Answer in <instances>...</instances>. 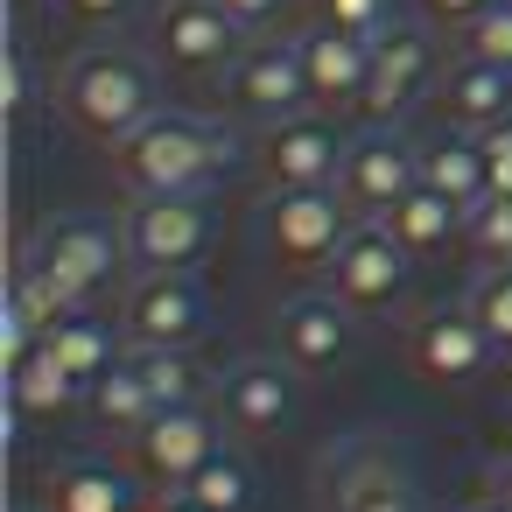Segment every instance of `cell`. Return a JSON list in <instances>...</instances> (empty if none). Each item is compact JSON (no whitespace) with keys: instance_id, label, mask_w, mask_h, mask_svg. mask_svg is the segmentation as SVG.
Segmentation results:
<instances>
[{"instance_id":"cell-1","label":"cell","mask_w":512,"mask_h":512,"mask_svg":"<svg viewBox=\"0 0 512 512\" xmlns=\"http://www.w3.org/2000/svg\"><path fill=\"white\" fill-rule=\"evenodd\" d=\"M57 106H64V120H71L78 134L120 148L134 127H148V120L162 113V78H155V64H148L141 50H127V43H92V50H78V57L57 71Z\"/></svg>"},{"instance_id":"cell-2","label":"cell","mask_w":512,"mask_h":512,"mask_svg":"<svg viewBox=\"0 0 512 512\" xmlns=\"http://www.w3.org/2000/svg\"><path fill=\"white\" fill-rule=\"evenodd\" d=\"M239 134L225 120H204V113H155L148 127H134L120 148H113V169L127 183V197H148V190H204L211 176H225L239 162Z\"/></svg>"},{"instance_id":"cell-3","label":"cell","mask_w":512,"mask_h":512,"mask_svg":"<svg viewBox=\"0 0 512 512\" xmlns=\"http://www.w3.org/2000/svg\"><path fill=\"white\" fill-rule=\"evenodd\" d=\"M134 274H197L218 246V211L204 190H148L120 218Z\"/></svg>"},{"instance_id":"cell-4","label":"cell","mask_w":512,"mask_h":512,"mask_svg":"<svg viewBox=\"0 0 512 512\" xmlns=\"http://www.w3.org/2000/svg\"><path fill=\"white\" fill-rule=\"evenodd\" d=\"M15 260L36 267V274H50V281L71 288L78 302H92V295L120 274V260H127V232L106 225V218H92V211H64V218H43Z\"/></svg>"},{"instance_id":"cell-5","label":"cell","mask_w":512,"mask_h":512,"mask_svg":"<svg viewBox=\"0 0 512 512\" xmlns=\"http://www.w3.org/2000/svg\"><path fill=\"white\" fill-rule=\"evenodd\" d=\"M351 204L337 190H274L260 204V239H267V260L288 267V274H309V267H330L337 246L351 239Z\"/></svg>"},{"instance_id":"cell-6","label":"cell","mask_w":512,"mask_h":512,"mask_svg":"<svg viewBox=\"0 0 512 512\" xmlns=\"http://www.w3.org/2000/svg\"><path fill=\"white\" fill-rule=\"evenodd\" d=\"M414 183H421V141L414 134H400L393 120L351 127V148L337 169V197L351 204V218H386Z\"/></svg>"},{"instance_id":"cell-7","label":"cell","mask_w":512,"mask_h":512,"mask_svg":"<svg viewBox=\"0 0 512 512\" xmlns=\"http://www.w3.org/2000/svg\"><path fill=\"white\" fill-rule=\"evenodd\" d=\"M442 85V43L428 22H407L393 15L379 36H372V78H365V106L358 120H400L414 99H428Z\"/></svg>"},{"instance_id":"cell-8","label":"cell","mask_w":512,"mask_h":512,"mask_svg":"<svg viewBox=\"0 0 512 512\" xmlns=\"http://www.w3.org/2000/svg\"><path fill=\"white\" fill-rule=\"evenodd\" d=\"M344 148H351V127H337V113H316V106L260 127V169L274 190H337Z\"/></svg>"},{"instance_id":"cell-9","label":"cell","mask_w":512,"mask_h":512,"mask_svg":"<svg viewBox=\"0 0 512 512\" xmlns=\"http://www.w3.org/2000/svg\"><path fill=\"white\" fill-rule=\"evenodd\" d=\"M225 106L253 127H274V120H295L309 113V71H302V43H253L239 50V64L225 71Z\"/></svg>"},{"instance_id":"cell-10","label":"cell","mask_w":512,"mask_h":512,"mask_svg":"<svg viewBox=\"0 0 512 512\" xmlns=\"http://www.w3.org/2000/svg\"><path fill=\"white\" fill-rule=\"evenodd\" d=\"M218 449H225V414H211L204 400H197V407H162L155 421H141V428L127 435L134 470L155 477L162 491H169V484H190Z\"/></svg>"},{"instance_id":"cell-11","label":"cell","mask_w":512,"mask_h":512,"mask_svg":"<svg viewBox=\"0 0 512 512\" xmlns=\"http://www.w3.org/2000/svg\"><path fill=\"white\" fill-rule=\"evenodd\" d=\"M407 358H414L435 386H470V379L491 372L498 344L484 337V323H477L470 302H428V309L414 316V330H407Z\"/></svg>"},{"instance_id":"cell-12","label":"cell","mask_w":512,"mask_h":512,"mask_svg":"<svg viewBox=\"0 0 512 512\" xmlns=\"http://www.w3.org/2000/svg\"><path fill=\"white\" fill-rule=\"evenodd\" d=\"M239 22L218 15L211 0H162L155 15V57L176 71V78H225L239 64Z\"/></svg>"},{"instance_id":"cell-13","label":"cell","mask_w":512,"mask_h":512,"mask_svg":"<svg viewBox=\"0 0 512 512\" xmlns=\"http://www.w3.org/2000/svg\"><path fill=\"white\" fill-rule=\"evenodd\" d=\"M407 267H414V253H407L379 218H358L351 239L337 246V260H330L323 274H330V295L358 316V309H386V302L407 288Z\"/></svg>"},{"instance_id":"cell-14","label":"cell","mask_w":512,"mask_h":512,"mask_svg":"<svg viewBox=\"0 0 512 512\" xmlns=\"http://www.w3.org/2000/svg\"><path fill=\"white\" fill-rule=\"evenodd\" d=\"M295 365L288 358H260V351H246V358H232L225 372H218V414H225V428L232 435H281L288 421H295Z\"/></svg>"},{"instance_id":"cell-15","label":"cell","mask_w":512,"mask_h":512,"mask_svg":"<svg viewBox=\"0 0 512 512\" xmlns=\"http://www.w3.org/2000/svg\"><path fill=\"white\" fill-rule=\"evenodd\" d=\"M204 323H211V302H204L197 274H141L120 302L127 344H197Z\"/></svg>"},{"instance_id":"cell-16","label":"cell","mask_w":512,"mask_h":512,"mask_svg":"<svg viewBox=\"0 0 512 512\" xmlns=\"http://www.w3.org/2000/svg\"><path fill=\"white\" fill-rule=\"evenodd\" d=\"M274 351H281L302 379L337 372L344 351H351V309H344L330 288H302V295H288V302L274 309Z\"/></svg>"},{"instance_id":"cell-17","label":"cell","mask_w":512,"mask_h":512,"mask_svg":"<svg viewBox=\"0 0 512 512\" xmlns=\"http://www.w3.org/2000/svg\"><path fill=\"white\" fill-rule=\"evenodd\" d=\"M302 71H309L316 113H358L365 106V78H372V43L337 29V22H316L302 36Z\"/></svg>"},{"instance_id":"cell-18","label":"cell","mask_w":512,"mask_h":512,"mask_svg":"<svg viewBox=\"0 0 512 512\" xmlns=\"http://www.w3.org/2000/svg\"><path fill=\"white\" fill-rule=\"evenodd\" d=\"M330 512H421V491L393 449L358 442V449H344V463L330 477Z\"/></svg>"},{"instance_id":"cell-19","label":"cell","mask_w":512,"mask_h":512,"mask_svg":"<svg viewBox=\"0 0 512 512\" xmlns=\"http://www.w3.org/2000/svg\"><path fill=\"white\" fill-rule=\"evenodd\" d=\"M43 512H141V484L120 463L64 456L43 470Z\"/></svg>"},{"instance_id":"cell-20","label":"cell","mask_w":512,"mask_h":512,"mask_svg":"<svg viewBox=\"0 0 512 512\" xmlns=\"http://www.w3.org/2000/svg\"><path fill=\"white\" fill-rule=\"evenodd\" d=\"M421 183H428V190H442L449 204L477 211V204L491 197L477 127H442V134H428V141H421Z\"/></svg>"},{"instance_id":"cell-21","label":"cell","mask_w":512,"mask_h":512,"mask_svg":"<svg viewBox=\"0 0 512 512\" xmlns=\"http://www.w3.org/2000/svg\"><path fill=\"white\" fill-rule=\"evenodd\" d=\"M435 99H442L449 127H477V134H484V127L512 120V71H498V64H477V57H463L456 71H442Z\"/></svg>"},{"instance_id":"cell-22","label":"cell","mask_w":512,"mask_h":512,"mask_svg":"<svg viewBox=\"0 0 512 512\" xmlns=\"http://www.w3.org/2000/svg\"><path fill=\"white\" fill-rule=\"evenodd\" d=\"M85 393H92V386H85V379H78L50 344H36L22 365H8V400H15V414H22V421H57V414H64V407H78Z\"/></svg>"},{"instance_id":"cell-23","label":"cell","mask_w":512,"mask_h":512,"mask_svg":"<svg viewBox=\"0 0 512 512\" xmlns=\"http://www.w3.org/2000/svg\"><path fill=\"white\" fill-rule=\"evenodd\" d=\"M414 260H428V253H449L456 239H463V204H449L442 190H428V183H414L386 218H379Z\"/></svg>"},{"instance_id":"cell-24","label":"cell","mask_w":512,"mask_h":512,"mask_svg":"<svg viewBox=\"0 0 512 512\" xmlns=\"http://www.w3.org/2000/svg\"><path fill=\"white\" fill-rule=\"evenodd\" d=\"M85 407H92L113 435H134L141 421H155V414H162V407H155V393H148V372H141V358H134V351H120V365H106V372L92 379Z\"/></svg>"},{"instance_id":"cell-25","label":"cell","mask_w":512,"mask_h":512,"mask_svg":"<svg viewBox=\"0 0 512 512\" xmlns=\"http://www.w3.org/2000/svg\"><path fill=\"white\" fill-rule=\"evenodd\" d=\"M43 344H50V351H57L85 386H92L106 365H120V337H113V323H106L92 302H85V309H71V316H57V323L43 330Z\"/></svg>"},{"instance_id":"cell-26","label":"cell","mask_w":512,"mask_h":512,"mask_svg":"<svg viewBox=\"0 0 512 512\" xmlns=\"http://www.w3.org/2000/svg\"><path fill=\"white\" fill-rule=\"evenodd\" d=\"M134 358H141V372H148L155 407H197L204 386H211V372L190 358V344H134Z\"/></svg>"},{"instance_id":"cell-27","label":"cell","mask_w":512,"mask_h":512,"mask_svg":"<svg viewBox=\"0 0 512 512\" xmlns=\"http://www.w3.org/2000/svg\"><path fill=\"white\" fill-rule=\"evenodd\" d=\"M190 498H204L211 512H253V463L246 456H232V449H218L190 484H183Z\"/></svg>"},{"instance_id":"cell-28","label":"cell","mask_w":512,"mask_h":512,"mask_svg":"<svg viewBox=\"0 0 512 512\" xmlns=\"http://www.w3.org/2000/svg\"><path fill=\"white\" fill-rule=\"evenodd\" d=\"M463 302L477 309V323L498 344V358H512V267H477V281L463 288Z\"/></svg>"},{"instance_id":"cell-29","label":"cell","mask_w":512,"mask_h":512,"mask_svg":"<svg viewBox=\"0 0 512 512\" xmlns=\"http://www.w3.org/2000/svg\"><path fill=\"white\" fill-rule=\"evenodd\" d=\"M463 246L477 253V267H512V197H484L477 211H463Z\"/></svg>"},{"instance_id":"cell-30","label":"cell","mask_w":512,"mask_h":512,"mask_svg":"<svg viewBox=\"0 0 512 512\" xmlns=\"http://www.w3.org/2000/svg\"><path fill=\"white\" fill-rule=\"evenodd\" d=\"M456 43H463V57L512 71V0H491L484 15H470V22L456 29Z\"/></svg>"},{"instance_id":"cell-31","label":"cell","mask_w":512,"mask_h":512,"mask_svg":"<svg viewBox=\"0 0 512 512\" xmlns=\"http://www.w3.org/2000/svg\"><path fill=\"white\" fill-rule=\"evenodd\" d=\"M0 106H8V127L22 134L29 113H36V64L22 43H8V57H0Z\"/></svg>"},{"instance_id":"cell-32","label":"cell","mask_w":512,"mask_h":512,"mask_svg":"<svg viewBox=\"0 0 512 512\" xmlns=\"http://www.w3.org/2000/svg\"><path fill=\"white\" fill-rule=\"evenodd\" d=\"M316 15L323 22H337V29H351V36H379L386 22H393V0H316Z\"/></svg>"},{"instance_id":"cell-33","label":"cell","mask_w":512,"mask_h":512,"mask_svg":"<svg viewBox=\"0 0 512 512\" xmlns=\"http://www.w3.org/2000/svg\"><path fill=\"white\" fill-rule=\"evenodd\" d=\"M484 176H491V197H512V120L484 127Z\"/></svg>"},{"instance_id":"cell-34","label":"cell","mask_w":512,"mask_h":512,"mask_svg":"<svg viewBox=\"0 0 512 512\" xmlns=\"http://www.w3.org/2000/svg\"><path fill=\"white\" fill-rule=\"evenodd\" d=\"M211 8H218V15H232L246 36H267V29L288 15V0H211Z\"/></svg>"},{"instance_id":"cell-35","label":"cell","mask_w":512,"mask_h":512,"mask_svg":"<svg viewBox=\"0 0 512 512\" xmlns=\"http://www.w3.org/2000/svg\"><path fill=\"white\" fill-rule=\"evenodd\" d=\"M484 8H491V0H421V15H428V22H449V29H463V22L484 15Z\"/></svg>"},{"instance_id":"cell-36","label":"cell","mask_w":512,"mask_h":512,"mask_svg":"<svg viewBox=\"0 0 512 512\" xmlns=\"http://www.w3.org/2000/svg\"><path fill=\"white\" fill-rule=\"evenodd\" d=\"M64 8L78 22H120V15H134V0H64Z\"/></svg>"},{"instance_id":"cell-37","label":"cell","mask_w":512,"mask_h":512,"mask_svg":"<svg viewBox=\"0 0 512 512\" xmlns=\"http://www.w3.org/2000/svg\"><path fill=\"white\" fill-rule=\"evenodd\" d=\"M148 512H211V505H204V498H190L183 484H169V491H162V498H155Z\"/></svg>"},{"instance_id":"cell-38","label":"cell","mask_w":512,"mask_h":512,"mask_svg":"<svg viewBox=\"0 0 512 512\" xmlns=\"http://www.w3.org/2000/svg\"><path fill=\"white\" fill-rule=\"evenodd\" d=\"M491 498L512 512V456H498V470H491Z\"/></svg>"},{"instance_id":"cell-39","label":"cell","mask_w":512,"mask_h":512,"mask_svg":"<svg viewBox=\"0 0 512 512\" xmlns=\"http://www.w3.org/2000/svg\"><path fill=\"white\" fill-rule=\"evenodd\" d=\"M470 512H505V505H498V498H491V505H470Z\"/></svg>"},{"instance_id":"cell-40","label":"cell","mask_w":512,"mask_h":512,"mask_svg":"<svg viewBox=\"0 0 512 512\" xmlns=\"http://www.w3.org/2000/svg\"><path fill=\"white\" fill-rule=\"evenodd\" d=\"M22 512H43V505H22Z\"/></svg>"}]
</instances>
